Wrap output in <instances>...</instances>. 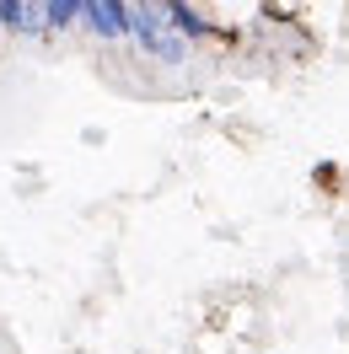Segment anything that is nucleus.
Masks as SVG:
<instances>
[{
  "label": "nucleus",
  "instance_id": "obj_1",
  "mask_svg": "<svg viewBox=\"0 0 349 354\" xmlns=\"http://www.w3.org/2000/svg\"><path fill=\"white\" fill-rule=\"evenodd\" d=\"M129 44L167 70L188 65V54H194V44L167 22V6L161 0H129Z\"/></svg>",
  "mask_w": 349,
  "mask_h": 354
},
{
  "label": "nucleus",
  "instance_id": "obj_2",
  "mask_svg": "<svg viewBox=\"0 0 349 354\" xmlns=\"http://www.w3.org/2000/svg\"><path fill=\"white\" fill-rule=\"evenodd\" d=\"M81 32H91L97 44H129V0H87Z\"/></svg>",
  "mask_w": 349,
  "mask_h": 354
},
{
  "label": "nucleus",
  "instance_id": "obj_3",
  "mask_svg": "<svg viewBox=\"0 0 349 354\" xmlns=\"http://www.w3.org/2000/svg\"><path fill=\"white\" fill-rule=\"evenodd\" d=\"M0 32H11V38H38V44H44L48 38L44 6H38V0H0Z\"/></svg>",
  "mask_w": 349,
  "mask_h": 354
},
{
  "label": "nucleus",
  "instance_id": "obj_4",
  "mask_svg": "<svg viewBox=\"0 0 349 354\" xmlns=\"http://www.w3.org/2000/svg\"><path fill=\"white\" fill-rule=\"evenodd\" d=\"M44 6V27L48 38H60V32H75L81 27V11H87V0H38Z\"/></svg>",
  "mask_w": 349,
  "mask_h": 354
}]
</instances>
